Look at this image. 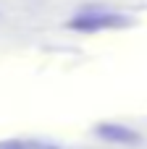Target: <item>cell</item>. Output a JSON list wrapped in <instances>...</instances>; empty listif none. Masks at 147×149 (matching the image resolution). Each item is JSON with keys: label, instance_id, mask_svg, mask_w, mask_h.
I'll list each match as a JSON object with an SVG mask.
<instances>
[{"label": "cell", "instance_id": "6da1fadb", "mask_svg": "<svg viewBox=\"0 0 147 149\" xmlns=\"http://www.w3.org/2000/svg\"><path fill=\"white\" fill-rule=\"evenodd\" d=\"M71 29H79V31H97V29H121V26H129V18L121 16V13H82L76 18L68 21Z\"/></svg>", "mask_w": 147, "mask_h": 149}, {"label": "cell", "instance_id": "7a4b0ae2", "mask_svg": "<svg viewBox=\"0 0 147 149\" xmlns=\"http://www.w3.org/2000/svg\"><path fill=\"white\" fill-rule=\"evenodd\" d=\"M97 134H100L103 139H110V141H121V144H126V141H137V139H139V136H137L132 128H124V126H110V123L100 126V128H97Z\"/></svg>", "mask_w": 147, "mask_h": 149}]
</instances>
